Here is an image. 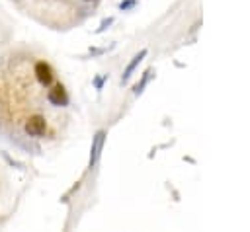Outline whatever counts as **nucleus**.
<instances>
[{
  "mask_svg": "<svg viewBox=\"0 0 250 232\" xmlns=\"http://www.w3.org/2000/svg\"><path fill=\"white\" fill-rule=\"evenodd\" d=\"M23 129H25V133H27L29 136H41V135H45V131H47V121H45L41 115H31V117L25 121Z\"/></svg>",
  "mask_w": 250,
  "mask_h": 232,
  "instance_id": "f257e3e1",
  "label": "nucleus"
},
{
  "mask_svg": "<svg viewBox=\"0 0 250 232\" xmlns=\"http://www.w3.org/2000/svg\"><path fill=\"white\" fill-rule=\"evenodd\" d=\"M47 99H49L53 105H57V107H64V105L68 103V94H66V90H64L62 84H55V86L49 90Z\"/></svg>",
  "mask_w": 250,
  "mask_h": 232,
  "instance_id": "f03ea898",
  "label": "nucleus"
},
{
  "mask_svg": "<svg viewBox=\"0 0 250 232\" xmlns=\"http://www.w3.org/2000/svg\"><path fill=\"white\" fill-rule=\"evenodd\" d=\"M35 78H37V82L41 86H51V82L55 78V72H53V68L47 62L41 60V62L35 64Z\"/></svg>",
  "mask_w": 250,
  "mask_h": 232,
  "instance_id": "7ed1b4c3",
  "label": "nucleus"
},
{
  "mask_svg": "<svg viewBox=\"0 0 250 232\" xmlns=\"http://www.w3.org/2000/svg\"><path fill=\"white\" fill-rule=\"evenodd\" d=\"M102 146H104V131H100L96 136H94V142H92V156H90V164H96L98 158H100V152H102Z\"/></svg>",
  "mask_w": 250,
  "mask_h": 232,
  "instance_id": "20e7f679",
  "label": "nucleus"
},
{
  "mask_svg": "<svg viewBox=\"0 0 250 232\" xmlns=\"http://www.w3.org/2000/svg\"><path fill=\"white\" fill-rule=\"evenodd\" d=\"M145 55H146V51H141V53H139V55H137V57H135V58L129 62V66H127V68H125V72H123V80H127V78H129V74L135 70V66L141 62V58H143Z\"/></svg>",
  "mask_w": 250,
  "mask_h": 232,
  "instance_id": "39448f33",
  "label": "nucleus"
}]
</instances>
